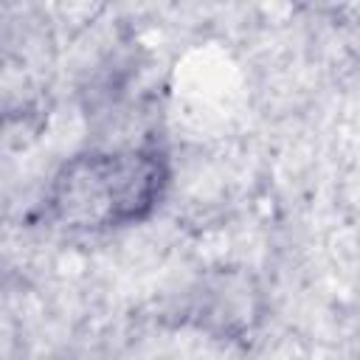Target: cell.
Instances as JSON below:
<instances>
[{
  "label": "cell",
  "mask_w": 360,
  "mask_h": 360,
  "mask_svg": "<svg viewBox=\"0 0 360 360\" xmlns=\"http://www.w3.org/2000/svg\"><path fill=\"white\" fill-rule=\"evenodd\" d=\"M166 172L158 155H90L65 169L56 205L73 222L118 225L143 217L160 197Z\"/></svg>",
  "instance_id": "6da1fadb"
}]
</instances>
